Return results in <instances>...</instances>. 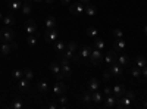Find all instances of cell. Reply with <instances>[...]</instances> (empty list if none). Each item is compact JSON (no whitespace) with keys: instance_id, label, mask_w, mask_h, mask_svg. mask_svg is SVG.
<instances>
[{"instance_id":"cell-40","label":"cell","mask_w":147,"mask_h":109,"mask_svg":"<svg viewBox=\"0 0 147 109\" xmlns=\"http://www.w3.org/2000/svg\"><path fill=\"white\" fill-rule=\"evenodd\" d=\"M113 35H115V39H122L124 37V32H122V30H119V28H115L113 30Z\"/></svg>"},{"instance_id":"cell-32","label":"cell","mask_w":147,"mask_h":109,"mask_svg":"<svg viewBox=\"0 0 147 109\" xmlns=\"http://www.w3.org/2000/svg\"><path fill=\"white\" fill-rule=\"evenodd\" d=\"M131 75H132V77H136V78L141 77V68H138L137 65H136V66H132V68H131Z\"/></svg>"},{"instance_id":"cell-5","label":"cell","mask_w":147,"mask_h":109,"mask_svg":"<svg viewBox=\"0 0 147 109\" xmlns=\"http://www.w3.org/2000/svg\"><path fill=\"white\" fill-rule=\"evenodd\" d=\"M84 7H85V5L82 3V2H77V3H71L69 5V12L72 15H82L84 14Z\"/></svg>"},{"instance_id":"cell-37","label":"cell","mask_w":147,"mask_h":109,"mask_svg":"<svg viewBox=\"0 0 147 109\" xmlns=\"http://www.w3.org/2000/svg\"><path fill=\"white\" fill-rule=\"evenodd\" d=\"M82 102H84V103L93 102V97H91V93H90V91H85V93L82 94Z\"/></svg>"},{"instance_id":"cell-7","label":"cell","mask_w":147,"mask_h":109,"mask_svg":"<svg viewBox=\"0 0 147 109\" xmlns=\"http://www.w3.org/2000/svg\"><path fill=\"white\" fill-rule=\"evenodd\" d=\"M103 60L106 64H115V62H118V56H116V52L115 50H110V52H106V55L103 56Z\"/></svg>"},{"instance_id":"cell-27","label":"cell","mask_w":147,"mask_h":109,"mask_svg":"<svg viewBox=\"0 0 147 109\" xmlns=\"http://www.w3.org/2000/svg\"><path fill=\"white\" fill-rule=\"evenodd\" d=\"M118 64H119L121 66L128 65V64H129V58H128L127 55H119V56H118Z\"/></svg>"},{"instance_id":"cell-39","label":"cell","mask_w":147,"mask_h":109,"mask_svg":"<svg viewBox=\"0 0 147 109\" xmlns=\"http://www.w3.org/2000/svg\"><path fill=\"white\" fill-rule=\"evenodd\" d=\"M66 49H69L71 52H77V43L75 41H69L66 44Z\"/></svg>"},{"instance_id":"cell-18","label":"cell","mask_w":147,"mask_h":109,"mask_svg":"<svg viewBox=\"0 0 147 109\" xmlns=\"http://www.w3.org/2000/svg\"><path fill=\"white\" fill-rule=\"evenodd\" d=\"M37 43H38V35H37V32H35V34H30L28 37H27V44H28V46L35 47Z\"/></svg>"},{"instance_id":"cell-44","label":"cell","mask_w":147,"mask_h":109,"mask_svg":"<svg viewBox=\"0 0 147 109\" xmlns=\"http://www.w3.org/2000/svg\"><path fill=\"white\" fill-rule=\"evenodd\" d=\"M141 75H143V77H146V78H147V65H146V66H144V68H141Z\"/></svg>"},{"instance_id":"cell-8","label":"cell","mask_w":147,"mask_h":109,"mask_svg":"<svg viewBox=\"0 0 147 109\" xmlns=\"http://www.w3.org/2000/svg\"><path fill=\"white\" fill-rule=\"evenodd\" d=\"M22 3H24L22 0H9V2H7V7L10 9V12H15V14H16L18 10H21Z\"/></svg>"},{"instance_id":"cell-19","label":"cell","mask_w":147,"mask_h":109,"mask_svg":"<svg viewBox=\"0 0 147 109\" xmlns=\"http://www.w3.org/2000/svg\"><path fill=\"white\" fill-rule=\"evenodd\" d=\"M91 52H93V49L90 46H84L82 49L80 50V56L81 58H84V59H88L90 58V55H91Z\"/></svg>"},{"instance_id":"cell-1","label":"cell","mask_w":147,"mask_h":109,"mask_svg":"<svg viewBox=\"0 0 147 109\" xmlns=\"http://www.w3.org/2000/svg\"><path fill=\"white\" fill-rule=\"evenodd\" d=\"M13 39H15V32L10 27H6V28H3L2 31H0V40L2 41L10 43V41H13Z\"/></svg>"},{"instance_id":"cell-42","label":"cell","mask_w":147,"mask_h":109,"mask_svg":"<svg viewBox=\"0 0 147 109\" xmlns=\"http://www.w3.org/2000/svg\"><path fill=\"white\" fill-rule=\"evenodd\" d=\"M110 75H112V74H110V71H106L105 74H103V80H105V81L110 80Z\"/></svg>"},{"instance_id":"cell-29","label":"cell","mask_w":147,"mask_h":109,"mask_svg":"<svg viewBox=\"0 0 147 109\" xmlns=\"http://www.w3.org/2000/svg\"><path fill=\"white\" fill-rule=\"evenodd\" d=\"M10 108L12 109H22L24 108V102L21 99H13L12 103H10Z\"/></svg>"},{"instance_id":"cell-28","label":"cell","mask_w":147,"mask_h":109,"mask_svg":"<svg viewBox=\"0 0 147 109\" xmlns=\"http://www.w3.org/2000/svg\"><path fill=\"white\" fill-rule=\"evenodd\" d=\"M57 102H59V108H62V109H65V108L68 106V97H66L65 94H60L59 99H57Z\"/></svg>"},{"instance_id":"cell-47","label":"cell","mask_w":147,"mask_h":109,"mask_svg":"<svg viewBox=\"0 0 147 109\" xmlns=\"http://www.w3.org/2000/svg\"><path fill=\"white\" fill-rule=\"evenodd\" d=\"M44 3H46V5H53L55 0H44Z\"/></svg>"},{"instance_id":"cell-30","label":"cell","mask_w":147,"mask_h":109,"mask_svg":"<svg viewBox=\"0 0 147 109\" xmlns=\"http://www.w3.org/2000/svg\"><path fill=\"white\" fill-rule=\"evenodd\" d=\"M91 97H93V102H96V103H102L103 102V97H102V94L99 93V91H93L91 93Z\"/></svg>"},{"instance_id":"cell-4","label":"cell","mask_w":147,"mask_h":109,"mask_svg":"<svg viewBox=\"0 0 147 109\" xmlns=\"http://www.w3.org/2000/svg\"><path fill=\"white\" fill-rule=\"evenodd\" d=\"M131 105H132V100L128 99L127 96H122V97H118L115 108H118V109H129Z\"/></svg>"},{"instance_id":"cell-25","label":"cell","mask_w":147,"mask_h":109,"mask_svg":"<svg viewBox=\"0 0 147 109\" xmlns=\"http://www.w3.org/2000/svg\"><path fill=\"white\" fill-rule=\"evenodd\" d=\"M94 47L96 49H99V50H105V47H106V44H105V41L102 40V39H99V37H96L94 39Z\"/></svg>"},{"instance_id":"cell-36","label":"cell","mask_w":147,"mask_h":109,"mask_svg":"<svg viewBox=\"0 0 147 109\" xmlns=\"http://www.w3.org/2000/svg\"><path fill=\"white\" fill-rule=\"evenodd\" d=\"M87 35H88V37H91V39H96V37H97V28L88 27V28H87Z\"/></svg>"},{"instance_id":"cell-16","label":"cell","mask_w":147,"mask_h":109,"mask_svg":"<svg viewBox=\"0 0 147 109\" xmlns=\"http://www.w3.org/2000/svg\"><path fill=\"white\" fill-rule=\"evenodd\" d=\"M18 87H19L21 91H28V90H30V80H27V78H21L19 83H18Z\"/></svg>"},{"instance_id":"cell-50","label":"cell","mask_w":147,"mask_h":109,"mask_svg":"<svg viewBox=\"0 0 147 109\" xmlns=\"http://www.w3.org/2000/svg\"><path fill=\"white\" fill-rule=\"evenodd\" d=\"M143 108H146V109H147V100H144V103H143Z\"/></svg>"},{"instance_id":"cell-11","label":"cell","mask_w":147,"mask_h":109,"mask_svg":"<svg viewBox=\"0 0 147 109\" xmlns=\"http://www.w3.org/2000/svg\"><path fill=\"white\" fill-rule=\"evenodd\" d=\"M125 91H127V89H125V86H122V84H116L112 89V93H113L115 97H122V96L125 94Z\"/></svg>"},{"instance_id":"cell-49","label":"cell","mask_w":147,"mask_h":109,"mask_svg":"<svg viewBox=\"0 0 147 109\" xmlns=\"http://www.w3.org/2000/svg\"><path fill=\"white\" fill-rule=\"evenodd\" d=\"M34 3H40V2H44V0H32Z\"/></svg>"},{"instance_id":"cell-3","label":"cell","mask_w":147,"mask_h":109,"mask_svg":"<svg viewBox=\"0 0 147 109\" xmlns=\"http://www.w3.org/2000/svg\"><path fill=\"white\" fill-rule=\"evenodd\" d=\"M59 39V31L56 28H47L46 32H44V41L47 43H52V41H56Z\"/></svg>"},{"instance_id":"cell-22","label":"cell","mask_w":147,"mask_h":109,"mask_svg":"<svg viewBox=\"0 0 147 109\" xmlns=\"http://www.w3.org/2000/svg\"><path fill=\"white\" fill-rule=\"evenodd\" d=\"M37 89H38L40 93H47V90H49V84H47V81H44V80L38 81V83H37Z\"/></svg>"},{"instance_id":"cell-13","label":"cell","mask_w":147,"mask_h":109,"mask_svg":"<svg viewBox=\"0 0 147 109\" xmlns=\"http://www.w3.org/2000/svg\"><path fill=\"white\" fill-rule=\"evenodd\" d=\"M53 91H55V94H56V96L65 94V91H66V86H65V83H63V81H57V83H56V86H55V89H53Z\"/></svg>"},{"instance_id":"cell-24","label":"cell","mask_w":147,"mask_h":109,"mask_svg":"<svg viewBox=\"0 0 147 109\" xmlns=\"http://www.w3.org/2000/svg\"><path fill=\"white\" fill-rule=\"evenodd\" d=\"M88 90H90V91L99 90V81H97V78H91V80L88 81Z\"/></svg>"},{"instance_id":"cell-6","label":"cell","mask_w":147,"mask_h":109,"mask_svg":"<svg viewBox=\"0 0 147 109\" xmlns=\"http://www.w3.org/2000/svg\"><path fill=\"white\" fill-rule=\"evenodd\" d=\"M50 71L55 74V77L57 78V81H62L63 80V74H62V68H60V64H57V62H52L50 64Z\"/></svg>"},{"instance_id":"cell-53","label":"cell","mask_w":147,"mask_h":109,"mask_svg":"<svg viewBox=\"0 0 147 109\" xmlns=\"http://www.w3.org/2000/svg\"><path fill=\"white\" fill-rule=\"evenodd\" d=\"M0 21H3V15L2 14H0Z\"/></svg>"},{"instance_id":"cell-34","label":"cell","mask_w":147,"mask_h":109,"mask_svg":"<svg viewBox=\"0 0 147 109\" xmlns=\"http://www.w3.org/2000/svg\"><path fill=\"white\" fill-rule=\"evenodd\" d=\"M60 68H62V74H63L65 77H69V75L72 74V69H71L69 65H60Z\"/></svg>"},{"instance_id":"cell-52","label":"cell","mask_w":147,"mask_h":109,"mask_svg":"<svg viewBox=\"0 0 147 109\" xmlns=\"http://www.w3.org/2000/svg\"><path fill=\"white\" fill-rule=\"evenodd\" d=\"M22 2H30V3H32V0H22Z\"/></svg>"},{"instance_id":"cell-48","label":"cell","mask_w":147,"mask_h":109,"mask_svg":"<svg viewBox=\"0 0 147 109\" xmlns=\"http://www.w3.org/2000/svg\"><path fill=\"white\" fill-rule=\"evenodd\" d=\"M78 2H82L84 5H88V3H90V0H78Z\"/></svg>"},{"instance_id":"cell-38","label":"cell","mask_w":147,"mask_h":109,"mask_svg":"<svg viewBox=\"0 0 147 109\" xmlns=\"http://www.w3.org/2000/svg\"><path fill=\"white\" fill-rule=\"evenodd\" d=\"M74 55H75V52H71L69 49H65V50L62 52V56H65V58H68L69 60H71V59H74Z\"/></svg>"},{"instance_id":"cell-46","label":"cell","mask_w":147,"mask_h":109,"mask_svg":"<svg viewBox=\"0 0 147 109\" xmlns=\"http://www.w3.org/2000/svg\"><path fill=\"white\" fill-rule=\"evenodd\" d=\"M59 105H56V103H50V105H49V109H56Z\"/></svg>"},{"instance_id":"cell-23","label":"cell","mask_w":147,"mask_h":109,"mask_svg":"<svg viewBox=\"0 0 147 109\" xmlns=\"http://www.w3.org/2000/svg\"><path fill=\"white\" fill-rule=\"evenodd\" d=\"M44 24H46V28H56V18L55 16H47Z\"/></svg>"},{"instance_id":"cell-33","label":"cell","mask_w":147,"mask_h":109,"mask_svg":"<svg viewBox=\"0 0 147 109\" xmlns=\"http://www.w3.org/2000/svg\"><path fill=\"white\" fill-rule=\"evenodd\" d=\"M24 78H27V80H32L34 78V72H32V69H30V68H25L24 69Z\"/></svg>"},{"instance_id":"cell-26","label":"cell","mask_w":147,"mask_h":109,"mask_svg":"<svg viewBox=\"0 0 147 109\" xmlns=\"http://www.w3.org/2000/svg\"><path fill=\"white\" fill-rule=\"evenodd\" d=\"M65 49H66V44L62 40H56L55 41V50L56 52H63Z\"/></svg>"},{"instance_id":"cell-41","label":"cell","mask_w":147,"mask_h":109,"mask_svg":"<svg viewBox=\"0 0 147 109\" xmlns=\"http://www.w3.org/2000/svg\"><path fill=\"white\" fill-rule=\"evenodd\" d=\"M124 96H127L128 99L134 100V97H136V93H134V91H125V94H124Z\"/></svg>"},{"instance_id":"cell-45","label":"cell","mask_w":147,"mask_h":109,"mask_svg":"<svg viewBox=\"0 0 147 109\" xmlns=\"http://www.w3.org/2000/svg\"><path fill=\"white\" fill-rule=\"evenodd\" d=\"M60 3H62V5H68V6H69V5L72 3V0H60Z\"/></svg>"},{"instance_id":"cell-10","label":"cell","mask_w":147,"mask_h":109,"mask_svg":"<svg viewBox=\"0 0 147 109\" xmlns=\"http://www.w3.org/2000/svg\"><path fill=\"white\" fill-rule=\"evenodd\" d=\"M125 47H127V43H125L124 39H116L115 40V43H113V50L115 52H124Z\"/></svg>"},{"instance_id":"cell-15","label":"cell","mask_w":147,"mask_h":109,"mask_svg":"<svg viewBox=\"0 0 147 109\" xmlns=\"http://www.w3.org/2000/svg\"><path fill=\"white\" fill-rule=\"evenodd\" d=\"M116 100H118V97H115L113 94H109L107 97L105 99V106H106V108H115Z\"/></svg>"},{"instance_id":"cell-12","label":"cell","mask_w":147,"mask_h":109,"mask_svg":"<svg viewBox=\"0 0 147 109\" xmlns=\"http://www.w3.org/2000/svg\"><path fill=\"white\" fill-rule=\"evenodd\" d=\"M3 24L6 27H13L15 25V12H10L9 15H6V16H3Z\"/></svg>"},{"instance_id":"cell-9","label":"cell","mask_w":147,"mask_h":109,"mask_svg":"<svg viewBox=\"0 0 147 109\" xmlns=\"http://www.w3.org/2000/svg\"><path fill=\"white\" fill-rule=\"evenodd\" d=\"M25 31H27L28 35L37 32V24H35L34 19H27V21H25Z\"/></svg>"},{"instance_id":"cell-43","label":"cell","mask_w":147,"mask_h":109,"mask_svg":"<svg viewBox=\"0 0 147 109\" xmlns=\"http://www.w3.org/2000/svg\"><path fill=\"white\" fill-rule=\"evenodd\" d=\"M103 93H105L106 96H109V94H113V93H112V89H109V87H105Z\"/></svg>"},{"instance_id":"cell-35","label":"cell","mask_w":147,"mask_h":109,"mask_svg":"<svg viewBox=\"0 0 147 109\" xmlns=\"http://www.w3.org/2000/svg\"><path fill=\"white\" fill-rule=\"evenodd\" d=\"M12 77H13L15 80H21V78L24 77V71H21V69H13V71H12Z\"/></svg>"},{"instance_id":"cell-51","label":"cell","mask_w":147,"mask_h":109,"mask_svg":"<svg viewBox=\"0 0 147 109\" xmlns=\"http://www.w3.org/2000/svg\"><path fill=\"white\" fill-rule=\"evenodd\" d=\"M144 34H146V35H147V25H146V27H144Z\"/></svg>"},{"instance_id":"cell-2","label":"cell","mask_w":147,"mask_h":109,"mask_svg":"<svg viewBox=\"0 0 147 109\" xmlns=\"http://www.w3.org/2000/svg\"><path fill=\"white\" fill-rule=\"evenodd\" d=\"M103 52L102 50H99V49H94L93 52H91V55H90V64L91 65H100L102 62H103Z\"/></svg>"},{"instance_id":"cell-21","label":"cell","mask_w":147,"mask_h":109,"mask_svg":"<svg viewBox=\"0 0 147 109\" xmlns=\"http://www.w3.org/2000/svg\"><path fill=\"white\" fill-rule=\"evenodd\" d=\"M21 10H22V14H24V15H27V16L31 15V12H32V6H31V3H30V2H24Z\"/></svg>"},{"instance_id":"cell-14","label":"cell","mask_w":147,"mask_h":109,"mask_svg":"<svg viewBox=\"0 0 147 109\" xmlns=\"http://www.w3.org/2000/svg\"><path fill=\"white\" fill-rule=\"evenodd\" d=\"M109 71H110V74H112V75H122V66L118 62L110 65V69Z\"/></svg>"},{"instance_id":"cell-31","label":"cell","mask_w":147,"mask_h":109,"mask_svg":"<svg viewBox=\"0 0 147 109\" xmlns=\"http://www.w3.org/2000/svg\"><path fill=\"white\" fill-rule=\"evenodd\" d=\"M136 65H137L138 68H144V66L147 65V60H146L143 56H137V59H136Z\"/></svg>"},{"instance_id":"cell-20","label":"cell","mask_w":147,"mask_h":109,"mask_svg":"<svg viewBox=\"0 0 147 109\" xmlns=\"http://www.w3.org/2000/svg\"><path fill=\"white\" fill-rule=\"evenodd\" d=\"M12 50V44L10 43H5V41H2V44H0V52H2L3 55H9Z\"/></svg>"},{"instance_id":"cell-17","label":"cell","mask_w":147,"mask_h":109,"mask_svg":"<svg viewBox=\"0 0 147 109\" xmlns=\"http://www.w3.org/2000/svg\"><path fill=\"white\" fill-rule=\"evenodd\" d=\"M84 12H85V15H88V16H94V15L97 14V7H96L94 5L88 3V5H85Z\"/></svg>"}]
</instances>
